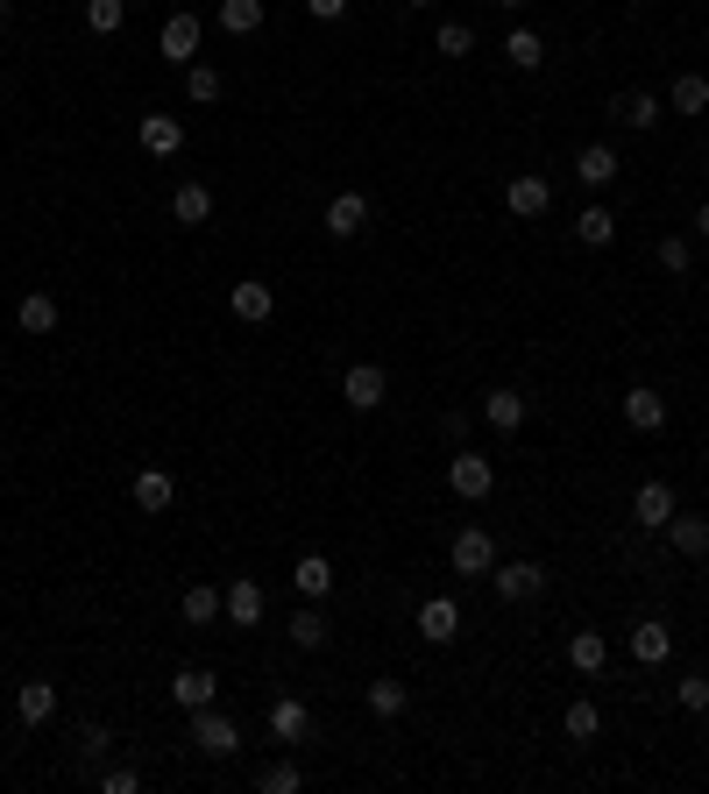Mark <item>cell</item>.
<instances>
[{"instance_id":"1","label":"cell","mask_w":709,"mask_h":794,"mask_svg":"<svg viewBox=\"0 0 709 794\" xmlns=\"http://www.w3.org/2000/svg\"><path fill=\"white\" fill-rule=\"evenodd\" d=\"M447 490H455V497H469V504H482V497L496 490L490 454H476V447H455V454H447Z\"/></svg>"},{"instance_id":"2","label":"cell","mask_w":709,"mask_h":794,"mask_svg":"<svg viewBox=\"0 0 709 794\" xmlns=\"http://www.w3.org/2000/svg\"><path fill=\"white\" fill-rule=\"evenodd\" d=\"M192 745H199L206 759H235V752H241V724H235V716H220L214 702H206V710H192Z\"/></svg>"},{"instance_id":"3","label":"cell","mask_w":709,"mask_h":794,"mask_svg":"<svg viewBox=\"0 0 709 794\" xmlns=\"http://www.w3.org/2000/svg\"><path fill=\"white\" fill-rule=\"evenodd\" d=\"M490 589H496V603H533V596L547 589V567L539 561H504V567H490Z\"/></svg>"},{"instance_id":"4","label":"cell","mask_w":709,"mask_h":794,"mask_svg":"<svg viewBox=\"0 0 709 794\" xmlns=\"http://www.w3.org/2000/svg\"><path fill=\"white\" fill-rule=\"evenodd\" d=\"M447 567H455V575H490V567H496V539L490 532H482V526H461L455 532V546H447Z\"/></svg>"},{"instance_id":"5","label":"cell","mask_w":709,"mask_h":794,"mask_svg":"<svg viewBox=\"0 0 709 794\" xmlns=\"http://www.w3.org/2000/svg\"><path fill=\"white\" fill-rule=\"evenodd\" d=\"M157 50L171 57L178 71L199 65V14H171V22H163V36H157Z\"/></svg>"},{"instance_id":"6","label":"cell","mask_w":709,"mask_h":794,"mask_svg":"<svg viewBox=\"0 0 709 794\" xmlns=\"http://www.w3.org/2000/svg\"><path fill=\"white\" fill-rule=\"evenodd\" d=\"M455 632H461V603L455 596H426V603H419V638H426V646H447Z\"/></svg>"},{"instance_id":"7","label":"cell","mask_w":709,"mask_h":794,"mask_svg":"<svg viewBox=\"0 0 709 794\" xmlns=\"http://www.w3.org/2000/svg\"><path fill=\"white\" fill-rule=\"evenodd\" d=\"M384 391H390V377L376 363H348V377H341V398L355 404V412H376L384 404Z\"/></svg>"},{"instance_id":"8","label":"cell","mask_w":709,"mask_h":794,"mask_svg":"<svg viewBox=\"0 0 709 794\" xmlns=\"http://www.w3.org/2000/svg\"><path fill=\"white\" fill-rule=\"evenodd\" d=\"M631 660H639V667H667L674 660V632L660 618H639V624H631Z\"/></svg>"},{"instance_id":"9","label":"cell","mask_w":709,"mask_h":794,"mask_svg":"<svg viewBox=\"0 0 709 794\" xmlns=\"http://www.w3.org/2000/svg\"><path fill=\"white\" fill-rule=\"evenodd\" d=\"M270 738H277V745H306L312 738V710L298 695H277V702H270Z\"/></svg>"},{"instance_id":"10","label":"cell","mask_w":709,"mask_h":794,"mask_svg":"<svg viewBox=\"0 0 709 794\" xmlns=\"http://www.w3.org/2000/svg\"><path fill=\"white\" fill-rule=\"evenodd\" d=\"M362 228H369V199H362V192H334V199H327V234H334V242H355Z\"/></svg>"},{"instance_id":"11","label":"cell","mask_w":709,"mask_h":794,"mask_svg":"<svg viewBox=\"0 0 709 794\" xmlns=\"http://www.w3.org/2000/svg\"><path fill=\"white\" fill-rule=\"evenodd\" d=\"M674 511H682V504H674V490L660 483V475H653V483H639V497H631V518H639V532H660Z\"/></svg>"},{"instance_id":"12","label":"cell","mask_w":709,"mask_h":794,"mask_svg":"<svg viewBox=\"0 0 709 794\" xmlns=\"http://www.w3.org/2000/svg\"><path fill=\"white\" fill-rule=\"evenodd\" d=\"M220 695V681H214V667H178L171 674V702H178V710H206V702H214Z\"/></svg>"},{"instance_id":"13","label":"cell","mask_w":709,"mask_h":794,"mask_svg":"<svg viewBox=\"0 0 709 794\" xmlns=\"http://www.w3.org/2000/svg\"><path fill=\"white\" fill-rule=\"evenodd\" d=\"M228 312H235L241 326H263L270 312H277V291H270V284H255V277H241L235 291H228Z\"/></svg>"},{"instance_id":"14","label":"cell","mask_w":709,"mask_h":794,"mask_svg":"<svg viewBox=\"0 0 709 794\" xmlns=\"http://www.w3.org/2000/svg\"><path fill=\"white\" fill-rule=\"evenodd\" d=\"M504 206H511L518 220H539V214L553 206V185H547V177H533V171H525V177H511V185H504Z\"/></svg>"},{"instance_id":"15","label":"cell","mask_w":709,"mask_h":794,"mask_svg":"<svg viewBox=\"0 0 709 794\" xmlns=\"http://www.w3.org/2000/svg\"><path fill=\"white\" fill-rule=\"evenodd\" d=\"M220 610H228V624H241V632H249V624H263V582H228V589H220Z\"/></svg>"},{"instance_id":"16","label":"cell","mask_w":709,"mask_h":794,"mask_svg":"<svg viewBox=\"0 0 709 794\" xmlns=\"http://www.w3.org/2000/svg\"><path fill=\"white\" fill-rule=\"evenodd\" d=\"M660 532H667V546L688 553V561H702V553H709V518H702V511H674Z\"/></svg>"},{"instance_id":"17","label":"cell","mask_w":709,"mask_h":794,"mask_svg":"<svg viewBox=\"0 0 709 794\" xmlns=\"http://www.w3.org/2000/svg\"><path fill=\"white\" fill-rule=\"evenodd\" d=\"M625 426L631 433H660V426H667V398L645 391V383H631V391H625Z\"/></svg>"},{"instance_id":"18","label":"cell","mask_w":709,"mask_h":794,"mask_svg":"<svg viewBox=\"0 0 709 794\" xmlns=\"http://www.w3.org/2000/svg\"><path fill=\"white\" fill-rule=\"evenodd\" d=\"M171 220L178 228H206V220H214V192H206L199 177H185V185L171 192Z\"/></svg>"},{"instance_id":"19","label":"cell","mask_w":709,"mask_h":794,"mask_svg":"<svg viewBox=\"0 0 709 794\" xmlns=\"http://www.w3.org/2000/svg\"><path fill=\"white\" fill-rule=\"evenodd\" d=\"M142 149L149 157H178V149H185V122H178V114H142Z\"/></svg>"},{"instance_id":"20","label":"cell","mask_w":709,"mask_h":794,"mask_svg":"<svg viewBox=\"0 0 709 794\" xmlns=\"http://www.w3.org/2000/svg\"><path fill=\"white\" fill-rule=\"evenodd\" d=\"M128 497H135V511H149V518H157V511H171L178 483H171V475H163V469H142V475H135V483H128Z\"/></svg>"},{"instance_id":"21","label":"cell","mask_w":709,"mask_h":794,"mask_svg":"<svg viewBox=\"0 0 709 794\" xmlns=\"http://www.w3.org/2000/svg\"><path fill=\"white\" fill-rule=\"evenodd\" d=\"M14 716H22V724H50L57 716V688L50 681H22L14 688Z\"/></svg>"},{"instance_id":"22","label":"cell","mask_w":709,"mask_h":794,"mask_svg":"<svg viewBox=\"0 0 709 794\" xmlns=\"http://www.w3.org/2000/svg\"><path fill=\"white\" fill-rule=\"evenodd\" d=\"M291 582H298V596H312V603H320V596L334 589V561H327V553H298Z\"/></svg>"},{"instance_id":"23","label":"cell","mask_w":709,"mask_h":794,"mask_svg":"<svg viewBox=\"0 0 709 794\" xmlns=\"http://www.w3.org/2000/svg\"><path fill=\"white\" fill-rule=\"evenodd\" d=\"M14 326H22V334H57V298L50 291H28L22 306H14Z\"/></svg>"},{"instance_id":"24","label":"cell","mask_w":709,"mask_h":794,"mask_svg":"<svg viewBox=\"0 0 709 794\" xmlns=\"http://www.w3.org/2000/svg\"><path fill=\"white\" fill-rule=\"evenodd\" d=\"M575 242H582V249H610V242H617V214H610V206H582Z\"/></svg>"},{"instance_id":"25","label":"cell","mask_w":709,"mask_h":794,"mask_svg":"<svg viewBox=\"0 0 709 794\" xmlns=\"http://www.w3.org/2000/svg\"><path fill=\"white\" fill-rule=\"evenodd\" d=\"M575 177H582V185H610V177H617V149L610 142H582Z\"/></svg>"},{"instance_id":"26","label":"cell","mask_w":709,"mask_h":794,"mask_svg":"<svg viewBox=\"0 0 709 794\" xmlns=\"http://www.w3.org/2000/svg\"><path fill=\"white\" fill-rule=\"evenodd\" d=\"M482 418H490L496 433H518L525 426V398L518 391H482Z\"/></svg>"},{"instance_id":"27","label":"cell","mask_w":709,"mask_h":794,"mask_svg":"<svg viewBox=\"0 0 709 794\" xmlns=\"http://www.w3.org/2000/svg\"><path fill=\"white\" fill-rule=\"evenodd\" d=\"M327 638H334V624H327L312 603H306V610H291V646H298V653H320Z\"/></svg>"},{"instance_id":"28","label":"cell","mask_w":709,"mask_h":794,"mask_svg":"<svg viewBox=\"0 0 709 794\" xmlns=\"http://www.w3.org/2000/svg\"><path fill=\"white\" fill-rule=\"evenodd\" d=\"M610 114H617L625 128H653V122H660V100H653V93H617Z\"/></svg>"},{"instance_id":"29","label":"cell","mask_w":709,"mask_h":794,"mask_svg":"<svg viewBox=\"0 0 709 794\" xmlns=\"http://www.w3.org/2000/svg\"><path fill=\"white\" fill-rule=\"evenodd\" d=\"M667 100H674V114H702L709 107V79L702 71H682V79L667 85Z\"/></svg>"},{"instance_id":"30","label":"cell","mask_w":709,"mask_h":794,"mask_svg":"<svg viewBox=\"0 0 709 794\" xmlns=\"http://www.w3.org/2000/svg\"><path fill=\"white\" fill-rule=\"evenodd\" d=\"M220 28L228 36H255L263 28V0H220Z\"/></svg>"},{"instance_id":"31","label":"cell","mask_w":709,"mask_h":794,"mask_svg":"<svg viewBox=\"0 0 709 794\" xmlns=\"http://www.w3.org/2000/svg\"><path fill=\"white\" fill-rule=\"evenodd\" d=\"M603 660H610V646H603V632H575V638H568V667H575V674H596Z\"/></svg>"},{"instance_id":"32","label":"cell","mask_w":709,"mask_h":794,"mask_svg":"<svg viewBox=\"0 0 709 794\" xmlns=\"http://www.w3.org/2000/svg\"><path fill=\"white\" fill-rule=\"evenodd\" d=\"M504 57H511L518 71H539V65H547V43H539L533 28H511V36H504Z\"/></svg>"},{"instance_id":"33","label":"cell","mask_w":709,"mask_h":794,"mask_svg":"<svg viewBox=\"0 0 709 794\" xmlns=\"http://www.w3.org/2000/svg\"><path fill=\"white\" fill-rule=\"evenodd\" d=\"M561 724H568V738H575V745H590L596 730H603V710H596L590 695H575V702H568V716H561Z\"/></svg>"},{"instance_id":"34","label":"cell","mask_w":709,"mask_h":794,"mask_svg":"<svg viewBox=\"0 0 709 794\" xmlns=\"http://www.w3.org/2000/svg\"><path fill=\"white\" fill-rule=\"evenodd\" d=\"M220 618V589L214 582H192L185 589V624H214Z\"/></svg>"},{"instance_id":"35","label":"cell","mask_w":709,"mask_h":794,"mask_svg":"<svg viewBox=\"0 0 709 794\" xmlns=\"http://www.w3.org/2000/svg\"><path fill=\"white\" fill-rule=\"evenodd\" d=\"M404 702H412V688H404V681H390V674H384V681H369V710L376 716H404Z\"/></svg>"},{"instance_id":"36","label":"cell","mask_w":709,"mask_h":794,"mask_svg":"<svg viewBox=\"0 0 709 794\" xmlns=\"http://www.w3.org/2000/svg\"><path fill=\"white\" fill-rule=\"evenodd\" d=\"M255 787H263V794H298V787H306V773H298V759H277V767L255 773Z\"/></svg>"},{"instance_id":"37","label":"cell","mask_w":709,"mask_h":794,"mask_svg":"<svg viewBox=\"0 0 709 794\" xmlns=\"http://www.w3.org/2000/svg\"><path fill=\"white\" fill-rule=\"evenodd\" d=\"M121 22H128V0H85V28L93 36H114Z\"/></svg>"},{"instance_id":"38","label":"cell","mask_w":709,"mask_h":794,"mask_svg":"<svg viewBox=\"0 0 709 794\" xmlns=\"http://www.w3.org/2000/svg\"><path fill=\"white\" fill-rule=\"evenodd\" d=\"M185 93H192V107H214L220 100V71L214 65H185Z\"/></svg>"},{"instance_id":"39","label":"cell","mask_w":709,"mask_h":794,"mask_svg":"<svg viewBox=\"0 0 709 794\" xmlns=\"http://www.w3.org/2000/svg\"><path fill=\"white\" fill-rule=\"evenodd\" d=\"M433 43H441V57H469L476 50V28L469 22H441V36H433Z\"/></svg>"},{"instance_id":"40","label":"cell","mask_w":709,"mask_h":794,"mask_svg":"<svg viewBox=\"0 0 709 794\" xmlns=\"http://www.w3.org/2000/svg\"><path fill=\"white\" fill-rule=\"evenodd\" d=\"M688 263H696V256H688V242H682V234H667V242H660V269H667V277H688Z\"/></svg>"},{"instance_id":"41","label":"cell","mask_w":709,"mask_h":794,"mask_svg":"<svg viewBox=\"0 0 709 794\" xmlns=\"http://www.w3.org/2000/svg\"><path fill=\"white\" fill-rule=\"evenodd\" d=\"M674 702H682V710H709V681H702V674H688V681H674Z\"/></svg>"},{"instance_id":"42","label":"cell","mask_w":709,"mask_h":794,"mask_svg":"<svg viewBox=\"0 0 709 794\" xmlns=\"http://www.w3.org/2000/svg\"><path fill=\"white\" fill-rule=\"evenodd\" d=\"M100 787H107V794H142V773H135V767H107V773H100Z\"/></svg>"},{"instance_id":"43","label":"cell","mask_w":709,"mask_h":794,"mask_svg":"<svg viewBox=\"0 0 709 794\" xmlns=\"http://www.w3.org/2000/svg\"><path fill=\"white\" fill-rule=\"evenodd\" d=\"M107 745H114L107 724H79V752H85V759H107Z\"/></svg>"},{"instance_id":"44","label":"cell","mask_w":709,"mask_h":794,"mask_svg":"<svg viewBox=\"0 0 709 794\" xmlns=\"http://www.w3.org/2000/svg\"><path fill=\"white\" fill-rule=\"evenodd\" d=\"M306 14H312V22H341V14H348V0H306Z\"/></svg>"},{"instance_id":"45","label":"cell","mask_w":709,"mask_h":794,"mask_svg":"<svg viewBox=\"0 0 709 794\" xmlns=\"http://www.w3.org/2000/svg\"><path fill=\"white\" fill-rule=\"evenodd\" d=\"M696 234H702V242H709V199L696 206Z\"/></svg>"},{"instance_id":"46","label":"cell","mask_w":709,"mask_h":794,"mask_svg":"<svg viewBox=\"0 0 709 794\" xmlns=\"http://www.w3.org/2000/svg\"><path fill=\"white\" fill-rule=\"evenodd\" d=\"M496 8H518V0H496Z\"/></svg>"},{"instance_id":"47","label":"cell","mask_w":709,"mask_h":794,"mask_svg":"<svg viewBox=\"0 0 709 794\" xmlns=\"http://www.w3.org/2000/svg\"><path fill=\"white\" fill-rule=\"evenodd\" d=\"M412 8H426V0H412Z\"/></svg>"}]
</instances>
